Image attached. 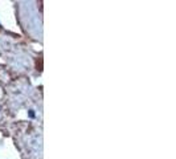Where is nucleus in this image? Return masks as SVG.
Here are the masks:
<instances>
[{
	"label": "nucleus",
	"instance_id": "1",
	"mask_svg": "<svg viewBox=\"0 0 176 159\" xmlns=\"http://www.w3.org/2000/svg\"><path fill=\"white\" fill-rule=\"evenodd\" d=\"M28 115H29V118H35V110H29Z\"/></svg>",
	"mask_w": 176,
	"mask_h": 159
}]
</instances>
